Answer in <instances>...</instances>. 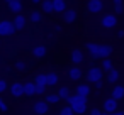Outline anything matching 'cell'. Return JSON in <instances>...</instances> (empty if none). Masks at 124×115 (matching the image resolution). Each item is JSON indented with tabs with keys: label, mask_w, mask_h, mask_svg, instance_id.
Segmentation results:
<instances>
[{
	"label": "cell",
	"mask_w": 124,
	"mask_h": 115,
	"mask_svg": "<svg viewBox=\"0 0 124 115\" xmlns=\"http://www.w3.org/2000/svg\"><path fill=\"white\" fill-rule=\"evenodd\" d=\"M68 105L71 107V110L75 112V115H83L87 110V98L80 96V95H71L68 98Z\"/></svg>",
	"instance_id": "obj_1"
},
{
	"label": "cell",
	"mask_w": 124,
	"mask_h": 115,
	"mask_svg": "<svg viewBox=\"0 0 124 115\" xmlns=\"http://www.w3.org/2000/svg\"><path fill=\"white\" fill-rule=\"evenodd\" d=\"M104 80V69L100 66H90L87 71V81L92 85H97Z\"/></svg>",
	"instance_id": "obj_2"
},
{
	"label": "cell",
	"mask_w": 124,
	"mask_h": 115,
	"mask_svg": "<svg viewBox=\"0 0 124 115\" xmlns=\"http://www.w3.org/2000/svg\"><path fill=\"white\" fill-rule=\"evenodd\" d=\"M16 24L14 20H9V19H4V20H0V36H14L16 34Z\"/></svg>",
	"instance_id": "obj_3"
},
{
	"label": "cell",
	"mask_w": 124,
	"mask_h": 115,
	"mask_svg": "<svg viewBox=\"0 0 124 115\" xmlns=\"http://www.w3.org/2000/svg\"><path fill=\"white\" fill-rule=\"evenodd\" d=\"M100 24L104 29H114L117 26V15L116 14H104L100 19Z\"/></svg>",
	"instance_id": "obj_4"
},
{
	"label": "cell",
	"mask_w": 124,
	"mask_h": 115,
	"mask_svg": "<svg viewBox=\"0 0 124 115\" xmlns=\"http://www.w3.org/2000/svg\"><path fill=\"white\" fill-rule=\"evenodd\" d=\"M112 53H114V47L110 46V44H100L99 46V54H97V59H110V56H112Z\"/></svg>",
	"instance_id": "obj_5"
},
{
	"label": "cell",
	"mask_w": 124,
	"mask_h": 115,
	"mask_svg": "<svg viewBox=\"0 0 124 115\" xmlns=\"http://www.w3.org/2000/svg\"><path fill=\"white\" fill-rule=\"evenodd\" d=\"M70 58H71V63H73L75 66H80V64H83V63H85V53H83L80 47H75V49H71V54H70Z\"/></svg>",
	"instance_id": "obj_6"
},
{
	"label": "cell",
	"mask_w": 124,
	"mask_h": 115,
	"mask_svg": "<svg viewBox=\"0 0 124 115\" xmlns=\"http://www.w3.org/2000/svg\"><path fill=\"white\" fill-rule=\"evenodd\" d=\"M119 101H116L112 96H109V98H105L104 100V103H102V108H104V112H107V113H116L119 108V105H117Z\"/></svg>",
	"instance_id": "obj_7"
},
{
	"label": "cell",
	"mask_w": 124,
	"mask_h": 115,
	"mask_svg": "<svg viewBox=\"0 0 124 115\" xmlns=\"http://www.w3.org/2000/svg\"><path fill=\"white\" fill-rule=\"evenodd\" d=\"M49 110V105L46 103V100H38L34 105H32V112L34 115H46Z\"/></svg>",
	"instance_id": "obj_8"
},
{
	"label": "cell",
	"mask_w": 124,
	"mask_h": 115,
	"mask_svg": "<svg viewBox=\"0 0 124 115\" xmlns=\"http://www.w3.org/2000/svg\"><path fill=\"white\" fill-rule=\"evenodd\" d=\"M87 10L90 14H100L104 10V2L102 0H90V2H87Z\"/></svg>",
	"instance_id": "obj_9"
},
{
	"label": "cell",
	"mask_w": 124,
	"mask_h": 115,
	"mask_svg": "<svg viewBox=\"0 0 124 115\" xmlns=\"http://www.w3.org/2000/svg\"><path fill=\"white\" fill-rule=\"evenodd\" d=\"M10 95L14 96V98H21V96H24L26 93H24V83H21V81H14L12 85H10Z\"/></svg>",
	"instance_id": "obj_10"
},
{
	"label": "cell",
	"mask_w": 124,
	"mask_h": 115,
	"mask_svg": "<svg viewBox=\"0 0 124 115\" xmlns=\"http://www.w3.org/2000/svg\"><path fill=\"white\" fill-rule=\"evenodd\" d=\"M7 7H9L10 12H14L16 15H19V14L22 12V9H24V4L21 2V0H9V2H7Z\"/></svg>",
	"instance_id": "obj_11"
},
{
	"label": "cell",
	"mask_w": 124,
	"mask_h": 115,
	"mask_svg": "<svg viewBox=\"0 0 124 115\" xmlns=\"http://www.w3.org/2000/svg\"><path fill=\"white\" fill-rule=\"evenodd\" d=\"M61 20L65 24H73L77 20V10L75 9H66V12L61 14Z\"/></svg>",
	"instance_id": "obj_12"
},
{
	"label": "cell",
	"mask_w": 124,
	"mask_h": 115,
	"mask_svg": "<svg viewBox=\"0 0 124 115\" xmlns=\"http://www.w3.org/2000/svg\"><path fill=\"white\" fill-rule=\"evenodd\" d=\"M110 96L116 100V101H121L122 98H124V85H116L114 88H112V91H110Z\"/></svg>",
	"instance_id": "obj_13"
},
{
	"label": "cell",
	"mask_w": 124,
	"mask_h": 115,
	"mask_svg": "<svg viewBox=\"0 0 124 115\" xmlns=\"http://www.w3.org/2000/svg\"><path fill=\"white\" fill-rule=\"evenodd\" d=\"M75 95H80V96H88L90 95V85L88 83H78L77 88H75Z\"/></svg>",
	"instance_id": "obj_14"
},
{
	"label": "cell",
	"mask_w": 124,
	"mask_h": 115,
	"mask_svg": "<svg viewBox=\"0 0 124 115\" xmlns=\"http://www.w3.org/2000/svg\"><path fill=\"white\" fill-rule=\"evenodd\" d=\"M29 20L32 22V24H41L43 22V12H41V9L38 10V9H32L31 12H29Z\"/></svg>",
	"instance_id": "obj_15"
},
{
	"label": "cell",
	"mask_w": 124,
	"mask_h": 115,
	"mask_svg": "<svg viewBox=\"0 0 124 115\" xmlns=\"http://www.w3.org/2000/svg\"><path fill=\"white\" fill-rule=\"evenodd\" d=\"M99 46H100V44H97V42H87V44H85L87 54H88L90 58H97V54H99Z\"/></svg>",
	"instance_id": "obj_16"
},
{
	"label": "cell",
	"mask_w": 124,
	"mask_h": 115,
	"mask_svg": "<svg viewBox=\"0 0 124 115\" xmlns=\"http://www.w3.org/2000/svg\"><path fill=\"white\" fill-rule=\"evenodd\" d=\"M82 69H80V66H71L70 69H68V78L71 80V81H78L80 78H82Z\"/></svg>",
	"instance_id": "obj_17"
},
{
	"label": "cell",
	"mask_w": 124,
	"mask_h": 115,
	"mask_svg": "<svg viewBox=\"0 0 124 115\" xmlns=\"http://www.w3.org/2000/svg\"><path fill=\"white\" fill-rule=\"evenodd\" d=\"M119 78H121V71H119L117 68H114L110 73H107V78H105V80H107V83H110V85L116 86L117 81H119Z\"/></svg>",
	"instance_id": "obj_18"
},
{
	"label": "cell",
	"mask_w": 124,
	"mask_h": 115,
	"mask_svg": "<svg viewBox=\"0 0 124 115\" xmlns=\"http://www.w3.org/2000/svg\"><path fill=\"white\" fill-rule=\"evenodd\" d=\"M14 24H16V29H17V31H24V29L27 27V19H26L22 14H19V15H16Z\"/></svg>",
	"instance_id": "obj_19"
},
{
	"label": "cell",
	"mask_w": 124,
	"mask_h": 115,
	"mask_svg": "<svg viewBox=\"0 0 124 115\" xmlns=\"http://www.w3.org/2000/svg\"><path fill=\"white\" fill-rule=\"evenodd\" d=\"M41 12L43 14H54V4L51 2V0H44V2H41Z\"/></svg>",
	"instance_id": "obj_20"
},
{
	"label": "cell",
	"mask_w": 124,
	"mask_h": 115,
	"mask_svg": "<svg viewBox=\"0 0 124 115\" xmlns=\"http://www.w3.org/2000/svg\"><path fill=\"white\" fill-rule=\"evenodd\" d=\"M34 85L36 86H48V73H38L34 76Z\"/></svg>",
	"instance_id": "obj_21"
},
{
	"label": "cell",
	"mask_w": 124,
	"mask_h": 115,
	"mask_svg": "<svg viewBox=\"0 0 124 115\" xmlns=\"http://www.w3.org/2000/svg\"><path fill=\"white\" fill-rule=\"evenodd\" d=\"M32 56L38 58V59L44 58V56H46V47H44L43 44H36V46L32 47Z\"/></svg>",
	"instance_id": "obj_22"
},
{
	"label": "cell",
	"mask_w": 124,
	"mask_h": 115,
	"mask_svg": "<svg viewBox=\"0 0 124 115\" xmlns=\"http://www.w3.org/2000/svg\"><path fill=\"white\" fill-rule=\"evenodd\" d=\"M34 91H36L34 81H26L24 83V93H26V96H34Z\"/></svg>",
	"instance_id": "obj_23"
},
{
	"label": "cell",
	"mask_w": 124,
	"mask_h": 115,
	"mask_svg": "<svg viewBox=\"0 0 124 115\" xmlns=\"http://www.w3.org/2000/svg\"><path fill=\"white\" fill-rule=\"evenodd\" d=\"M53 4H54V14L66 12V2H63V0H53Z\"/></svg>",
	"instance_id": "obj_24"
},
{
	"label": "cell",
	"mask_w": 124,
	"mask_h": 115,
	"mask_svg": "<svg viewBox=\"0 0 124 115\" xmlns=\"http://www.w3.org/2000/svg\"><path fill=\"white\" fill-rule=\"evenodd\" d=\"M44 100H46L48 105H54V103H58L61 98H60L58 93H46V95H44Z\"/></svg>",
	"instance_id": "obj_25"
},
{
	"label": "cell",
	"mask_w": 124,
	"mask_h": 115,
	"mask_svg": "<svg viewBox=\"0 0 124 115\" xmlns=\"http://www.w3.org/2000/svg\"><path fill=\"white\" fill-rule=\"evenodd\" d=\"M112 7H114V14H116V15L124 14V2H122V0H114V2H112Z\"/></svg>",
	"instance_id": "obj_26"
},
{
	"label": "cell",
	"mask_w": 124,
	"mask_h": 115,
	"mask_svg": "<svg viewBox=\"0 0 124 115\" xmlns=\"http://www.w3.org/2000/svg\"><path fill=\"white\" fill-rule=\"evenodd\" d=\"M58 81H60L58 73H54V71L48 73V86H56V85H58Z\"/></svg>",
	"instance_id": "obj_27"
},
{
	"label": "cell",
	"mask_w": 124,
	"mask_h": 115,
	"mask_svg": "<svg viewBox=\"0 0 124 115\" xmlns=\"http://www.w3.org/2000/svg\"><path fill=\"white\" fill-rule=\"evenodd\" d=\"M100 68L104 69V73H110L114 69V61L112 59H104L102 64H100Z\"/></svg>",
	"instance_id": "obj_28"
},
{
	"label": "cell",
	"mask_w": 124,
	"mask_h": 115,
	"mask_svg": "<svg viewBox=\"0 0 124 115\" xmlns=\"http://www.w3.org/2000/svg\"><path fill=\"white\" fill-rule=\"evenodd\" d=\"M70 93H71V91H70V88H68V86H61V88L58 90V95H60V98H61V100L65 98L66 101H68V98L71 96Z\"/></svg>",
	"instance_id": "obj_29"
},
{
	"label": "cell",
	"mask_w": 124,
	"mask_h": 115,
	"mask_svg": "<svg viewBox=\"0 0 124 115\" xmlns=\"http://www.w3.org/2000/svg\"><path fill=\"white\" fill-rule=\"evenodd\" d=\"M27 68H29V63H27V61L19 59V61L16 63V69H17V71H26Z\"/></svg>",
	"instance_id": "obj_30"
},
{
	"label": "cell",
	"mask_w": 124,
	"mask_h": 115,
	"mask_svg": "<svg viewBox=\"0 0 124 115\" xmlns=\"http://www.w3.org/2000/svg\"><path fill=\"white\" fill-rule=\"evenodd\" d=\"M60 115H75V112L71 110L70 105H66V107H63V108L60 110Z\"/></svg>",
	"instance_id": "obj_31"
},
{
	"label": "cell",
	"mask_w": 124,
	"mask_h": 115,
	"mask_svg": "<svg viewBox=\"0 0 124 115\" xmlns=\"http://www.w3.org/2000/svg\"><path fill=\"white\" fill-rule=\"evenodd\" d=\"M34 95H38V96H41V95H46V86H36V91H34Z\"/></svg>",
	"instance_id": "obj_32"
},
{
	"label": "cell",
	"mask_w": 124,
	"mask_h": 115,
	"mask_svg": "<svg viewBox=\"0 0 124 115\" xmlns=\"http://www.w3.org/2000/svg\"><path fill=\"white\" fill-rule=\"evenodd\" d=\"M7 110H9V107H7L5 100H4V98H0V112H4V113H5Z\"/></svg>",
	"instance_id": "obj_33"
},
{
	"label": "cell",
	"mask_w": 124,
	"mask_h": 115,
	"mask_svg": "<svg viewBox=\"0 0 124 115\" xmlns=\"http://www.w3.org/2000/svg\"><path fill=\"white\" fill-rule=\"evenodd\" d=\"M5 90H7V81L4 78H0V93H4Z\"/></svg>",
	"instance_id": "obj_34"
},
{
	"label": "cell",
	"mask_w": 124,
	"mask_h": 115,
	"mask_svg": "<svg viewBox=\"0 0 124 115\" xmlns=\"http://www.w3.org/2000/svg\"><path fill=\"white\" fill-rule=\"evenodd\" d=\"M90 115H104V112H100L99 108H92V112H90Z\"/></svg>",
	"instance_id": "obj_35"
},
{
	"label": "cell",
	"mask_w": 124,
	"mask_h": 115,
	"mask_svg": "<svg viewBox=\"0 0 124 115\" xmlns=\"http://www.w3.org/2000/svg\"><path fill=\"white\" fill-rule=\"evenodd\" d=\"M53 29H54V32H61V26H60V24H54Z\"/></svg>",
	"instance_id": "obj_36"
},
{
	"label": "cell",
	"mask_w": 124,
	"mask_h": 115,
	"mask_svg": "<svg viewBox=\"0 0 124 115\" xmlns=\"http://www.w3.org/2000/svg\"><path fill=\"white\" fill-rule=\"evenodd\" d=\"M117 37H119V39H121V37H124V31H122V29H119V31H117Z\"/></svg>",
	"instance_id": "obj_37"
},
{
	"label": "cell",
	"mask_w": 124,
	"mask_h": 115,
	"mask_svg": "<svg viewBox=\"0 0 124 115\" xmlns=\"http://www.w3.org/2000/svg\"><path fill=\"white\" fill-rule=\"evenodd\" d=\"M102 86H104V81H100V83H97V85H95V88H97V90H99V88H102Z\"/></svg>",
	"instance_id": "obj_38"
},
{
	"label": "cell",
	"mask_w": 124,
	"mask_h": 115,
	"mask_svg": "<svg viewBox=\"0 0 124 115\" xmlns=\"http://www.w3.org/2000/svg\"><path fill=\"white\" fill-rule=\"evenodd\" d=\"M114 115H124V110H117V112H116Z\"/></svg>",
	"instance_id": "obj_39"
},
{
	"label": "cell",
	"mask_w": 124,
	"mask_h": 115,
	"mask_svg": "<svg viewBox=\"0 0 124 115\" xmlns=\"http://www.w3.org/2000/svg\"><path fill=\"white\" fill-rule=\"evenodd\" d=\"M104 115H114V113H107V112H104Z\"/></svg>",
	"instance_id": "obj_40"
}]
</instances>
